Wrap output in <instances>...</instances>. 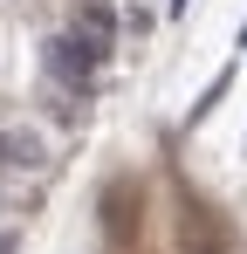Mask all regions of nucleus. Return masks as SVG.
Returning a JSON list of instances; mask_svg holds the SVG:
<instances>
[{"mask_svg": "<svg viewBox=\"0 0 247 254\" xmlns=\"http://www.w3.org/2000/svg\"><path fill=\"white\" fill-rule=\"evenodd\" d=\"M41 62H48V76H55L62 89H76V96H82V89L96 83V69L110 62V48H103V42H89V35H76V28H62V35H48Z\"/></svg>", "mask_w": 247, "mask_h": 254, "instance_id": "nucleus-1", "label": "nucleus"}, {"mask_svg": "<svg viewBox=\"0 0 247 254\" xmlns=\"http://www.w3.org/2000/svg\"><path fill=\"white\" fill-rule=\"evenodd\" d=\"M0 165L7 172H41L48 165V137H41L35 124H7L0 130Z\"/></svg>", "mask_w": 247, "mask_h": 254, "instance_id": "nucleus-2", "label": "nucleus"}, {"mask_svg": "<svg viewBox=\"0 0 247 254\" xmlns=\"http://www.w3.org/2000/svg\"><path fill=\"white\" fill-rule=\"evenodd\" d=\"M76 35H89V42H117V14H110V7H103V0H82L76 7Z\"/></svg>", "mask_w": 247, "mask_h": 254, "instance_id": "nucleus-3", "label": "nucleus"}, {"mask_svg": "<svg viewBox=\"0 0 247 254\" xmlns=\"http://www.w3.org/2000/svg\"><path fill=\"white\" fill-rule=\"evenodd\" d=\"M0 254H14V234H0Z\"/></svg>", "mask_w": 247, "mask_h": 254, "instance_id": "nucleus-4", "label": "nucleus"}, {"mask_svg": "<svg viewBox=\"0 0 247 254\" xmlns=\"http://www.w3.org/2000/svg\"><path fill=\"white\" fill-rule=\"evenodd\" d=\"M185 7H192V0H172V14H185Z\"/></svg>", "mask_w": 247, "mask_h": 254, "instance_id": "nucleus-5", "label": "nucleus"}]
</instances>
